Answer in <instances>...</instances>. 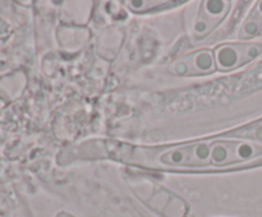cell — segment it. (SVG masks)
Segmentation results:
<instances>
[{
    "mask_svg": "<svg viewBox=\"0 0 262 217\" xmlns=\"http://www.w3.org/2000/svg\"><path fill=\"white\" fill-rule=\"evenodd\" d=\"M262 54L260 42H230L217 46L214 50L216 69L230 71L255 60Z\"/></svg>",
    "mask_w": 262,
    "mask_h": 217,
    "instance_id": "3",
    "label": "cell"
},
{
    "mask_svg": "<svg viewBox=\"0 0 262 217\" xmlns=\"http://www.w3.org/2000/svg\"><path fill=\"white\" fill-rule=\"evenodd\" d=\"M58 217H73V216H71V214L66 213V212H61V213L58 214Z\"/></svg>",
    "mask_w": 262,
    "mask_h": 217,
    "instance_id": "10",
    "label": "cell"
},
{
    "mask_svg": "<svg viewBox=\"0 0 262 217\" xmlns=\"http://www.w3.org/2000/svg\"><path fill=\"white\" fill-rule=\"evenodd\" d=\"M262 33V0L256 3L252 12L246 18L245 23L238 32V38L250 40Z\"/></svg>",
    "mask_w": 262,
    "mask_h": 217,
    "instance_id": "6",
    "label": "cell"
},
{
    "mask_svg": "<svg viewBox=\"0 0 262 217\" xmlns=\"http://www.w3.org/2000/svg\"><path fill=\"white\" fill-rule=\"evenodd\" d=\"M228 135H232L235 138H242V139L251 140L262 144V124L250 125V127L241 128V129L233 130L228 133Z\"/></svg>",
    "mask_w": 262,
    "mask_h": 217,
    "instance_id": "8",
    "label": "cell"
},
{
    "mask_svg": "<svg viewBox=\"0 0 262 217\" xmlns=\"http://www.w3.org/2000/svg\"><path fill=\"white\" fill-rule=\"evenodd\" d=\"M187 211H188V207L186 202L179 197L173 196L170 197L168 204L163 209V214L165 217H186Z\"/></svg>",
    "mask_w": 262,
    "mask_h": 217,
    "instance_id": "9",
    "label": "cell"
},
{
    "mask_svg": "<svg viewBox=\"0 0 262 217\" xmlns=\"http://www.w3.org/2000/svg\"><path fill=\"white\" fill-rule=\"evenodd\" d=\"M262 158V144L246 139H212L211 165L230 166Z\"/></svg>",
    "mask_w": 262,
    "mask_h": 217,
    "instance_id": "2",
    "label": "cell"
},
{
    "mask_svg": "<svg viewBox=\"0 0 262 217\" xmlns=\"http://www.w3.org/2000/svg\"><path fill=\"white\" fill-rule=\"evenodd\" d=\"M216 70L214 51L210 49L193 51L181 56L169 65V71L174 76L192 77L207 76Z\"/></svg>",
    "mask_w": 262,
    "mask_h": 217,
    "instance_id": "4",
    "label": "cell"
},
{
    "mask_svg": "<svg viewBox=\"0 0 262 217\" xmlns=\"http://www.w3.org/2000/svg\"><path fill=\"white\" fill-rule=\"evenodd\" d=\"M232 3L228 0H206L201 3V8L193 25V36L202 40L220 25L230 10Z\"/></svg>",
    "mask_w": 262,
    "mask_h": 217,
    "instance_id": "5",
    "label": "cell"
},
{
    "mask_svg": "<svg viewBox=\"0 0 262 217\" xmlns=\"http://www.w3.org/2000/svg\"><path fill=\"white\" fill-rule=\"evenodd\" d=\"M211 146L212 139L165 147H136L122 144L113 151L114 157L127 163L147 168L171 170L210 166Z\"/></svg>",
    "mask_w": 262,
    "mask_h": 217,
    "instance_id": "1",
    "label": "cell"
},
{
    "mask_svg": "<svg viewBox=\"0 0 262 217\" xmlns=\"http://www.w3.org/2000/svg\"><path fill=\"white\" fill-rule=\"evenodd\" d=\"M128 9L133 13H147L151 10H159L163 8L174 7V5L183 4V2H164V0H130L124 2Z\"/></svg>",
    "mask_w": 262,
    "mask_h": 217,
    "instance_id": "7",
    "label": "cell"
}]
</instances>
